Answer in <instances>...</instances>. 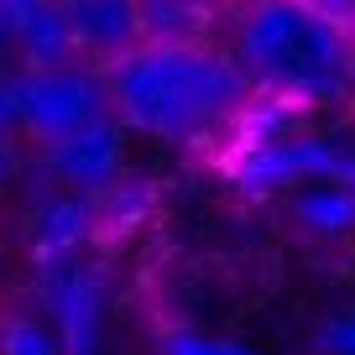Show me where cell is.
I'll return each mask as SVG.
<instances>
[{
  "instance_id": "9",
  "label": "cell",
  "mask_w": 355,
  "mask_h": 355,
  "mask_svg": "<svg viewBox=\"0 0 355 355\" xmlns=\"http://www.w3.org/2000/svg\"><path fill=\"white\" fill-rule=\"evenodd\" d=\"M100 241V220L94 204L78 193H47L32 214V266L42 261H68V256H89Z\"/></svg>"
},
{
  "instance_id": "14",
  "label": "cell",
  "mask_w": 355,
  "mask_h": 355,
  "mask_svg": "<svg viewBox=\"0 0 355 355\" xmlns=\"http://www.w3.org/2000/svg\"><path fill=\"white\" fill-rule=\"evenodd\" d=\"M162 355H256L251 345L225 340V334H199V329H173L162 340Z\"/></svg>"
},
{
  "instance_id": "19",
  "label": "cell",
  "mask_w": 355,
  "mask_h": 355,
  "mask_svg": "<svg viewBox=\"0 0 355 355\" xmlns=\"http://www.w3.org/2000/svg\"><path fill=\"white\" fill-rule=\"evenodd\" d=\"M350 105H355V42H350Z\"/></svg>"
},
{
  "instance_id": "3",
  "label": "cell",
  "mask_w": 355,
  "mask_h": 355,
  "mask_svg": "<svg viewBox=\"0 0 355 355\" xmlns=\"http://www.w3.org/2000/svg\"><path fill=\"white\" fill-rule=\"evenodd\" d=\"M230 173L256 199L298 193L309 183H345V189H355V141L334 136V131H288L277 141L245 146L230 162Z\"/></svg>"
},
{
  "instance_id": "10",
  "label": "cell",
  "mask_w": 355,
  "mask_h": 355,
  "mask_svg": "<svg viewBox=\"0 0 355 355\" xmlns=\"http://www.w3.org/2000/svg\"><path fill=\"white\" fill-rule=\"evenodd\" d=\"M288 214L309 241L324 245L355 241V189H345V183H309V189L288 193Z\"/></svg>"
},
{
  "instance_id": "11",
  "label": "cell",
  "mask_w": 355,
  "mask_h": 355,
  "mask_svg": "<svg viewBox=\"0 0 355 355\" xmlns=\"http://www.w3.org/2000/svg\"><path fill=\"white\" fill-rule=\"evenodd\" d=\"M146 199H152V189H146V178H136V173H125V178H115L105 193H94V220H100V235L105 230H131V225H141V214H146Z\"/></svg>"
},
{
  "instance_id": "2",
  "label": "cell",
  "mask_w": 355,
  "mask_h": 355,
  "mask_svg": "<svg viewBox=\"0 0 355 355\" xmlns=\"http://www.w3.org/2000/svg\"><path fill=\"white\" fill-rule=\"evenodd\" d=\"M350 42L355 37L313 16L303 0H251L235 26L230 58L251 89L309 110L350 100Z\"/></svg>"
},
{
  "instance_id": "8",
  "label": "cell",
  "mask_w": 355,
  "mask_h": 355,
  "mask_svg": "<svg viewBox=\"0 0 355 355\" xmlns=\"http://www.w3.org/2000/svg\"><path fill=\"white\" fill-rule=\"evenodd\" d=\"M0 11L11 21V42H16L21 73L78 63V42H73L63 0H0Z\"/></svg>"
},
{
  "instance_id": "6",
  "label": "cell",
  "mask_w": 355,
  "mask_h": 355,
  "mask_svg": "<svg viewBox=\"0 0 355 355\" xmlns=\"http://www.w3.org/2000/svg\"><path fill=\"white\" fill-rule=\"evenodd\" d=\"M42 167L63 193L94 199V193L110 189L115 178H125V125L115 115H105V121L42 146Z\"/></svg>"
},
{
  "instance_id": "7",
  "label": "cell",
  "mask_w": 355,
  "mask_h": 355,
  "mask_svg": "<svg viewBox=\"0 0 355 355\" xmlns=\"http://www.w3.org/2000/svg\"><path fill=\"white\" fill-rule=\"evenodd\" d=\"M63 11H68V26H73L78 58H94L105 68L146 42L141 0H63Z\"/></svg>"
},
{
  "instance_id": "15",
  "label": "cell",
  "mask_w": 355,
  "mask_h": 355,
  "mask_svg": "<svg viewBox=\"0 0 355 355\" xmlns=\"http://www.w3.org/2000/svg\"><path fill=\"white\" fill-rule=\"evenodd\" d=\"M21 131V73H0V136Z\"/></svg>"
},
{
  "instance_id": "17",
  "label": "cell",
  "mask_w": 355,
  "mask_h": 355,
  "mask_svg": "<svg viewBox=\"0 0 355 355\" xmlns=\"http://www.w3.org/2000/svg\"><path fill=\"white\" fill-rule=\"evenodd\" d=\"M21 178V152H16V136H0V199L16 189Z\"/></svg>"
},
{
  "instance_id": "1",
  "label": "cell",
  "mask_w": 355,
  "mask_h": 355,
  "mask_svg": "<svg viewBox=\"0 0 355 355\" xmlns=\"http://www.w3.org/2000/svg\"><path fill=\"white\" fill-rule=\"evenodd\" d=\"M105 89L125 131H141L167 146L230 131L256 100L241 63L204 42H141L136 53L105 68Z\"/></svg>"
},
{
  "instance_id": "5",
  "label": "cell",
  "mask_w": 355,
  "mask_h": 355,
  "mask_svg": "<svg viewBox=\"0 0 355 355\" xmlns=\"http://www.w3.org/2000/svg\"><path fill=\"white\" fill-rule=\"evenodd\" d=\"M37 298L47 309V324L63 340V355H100L105 350V266L94 256H68V261L37 266Z\"/></svg>"
},
{
  "instance_id": "13",
  "label": "cell",
  "mask_w": 355,
  "mask_h": 355,
  "mask_svg": "<svg viewBox=\"0 0 355 355\" xmlns=\"http://www.w3.org/2000/svg\"><path fill=\"white\" fill-rule=\"evenodd\" d=\"M313 355H355V303H334L313 329Z\"/></svg>"
},
{
  "instance_id": "12",
  "label": "cell",
  "mask_w": 355,
  "mask_h": 355,
  "mask_svg": "<svg viewBox=\"0 0 355 355\" xmlns=\"http://www.w3.org/2000/svg\"><path fill=\"white\" fill-rule=\"evenodd\" d=\"M0 355H63V340L47 319L21 313V319L0 324Z\"/></svg>"
},
{
  "instance_id": "18",
  "label": "cell",
  "mask_w": 355,
  "mask_h": 355,
  "mask_svg": "<svg viewBox=\"0 0 355 355\" xmlns=\"http://www.w3.org/2000/svg\"><path fill=\"white\" fill-rule=\"evenodd\" d=\"M11 63H16V42H11V21L0 11V73H11Z\"/></svg>"
},
{
  "instance_id": "16",
  "label": "cell",
  "mask_w": 355,
  "mask_h": 355,
  "mask_svg": "<svg viewBox=\"0 0 355 355\" xmlns=\"http://www.w3.org/2000/svg\"><path fill=\"white\" fill-rule=\"evenodd\" d=\"M313 16H324L329 26H340L345 37H355V0H303Z\"/></svg>"
},
{
  "instance_id": "4",
  "label": "cell",
  "mask_w": 355,
  "mask_h": 355,
  "mask_svg": "<svg viewBox=\"0 0 355 355\" xmlns=\"http://www.w3.org/2000/svg\"><path fill=\"white\" fill-rule=\"evenodd\" d=\"M110 110V89H105V68H37L21 73V131L37 146H53L63 136L84 131V125L105 121Z\"/></svg>"
}]
</instances>
